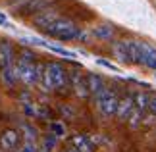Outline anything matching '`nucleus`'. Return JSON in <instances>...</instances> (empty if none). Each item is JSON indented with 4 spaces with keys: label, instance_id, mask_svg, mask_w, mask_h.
<instances>
[{
    "label": "nucleus",
    "instance_id": "f257e3e1",
    "mask_svg": "<svg viewBox=\"0 0 156 152\" xmlns=\"http://www.w3.org/2000/svg\"><path fill=\"white\" fill-rule=\"evenodd\" d=\"M69 83V73L66 71V68L60 62H48L44 69L43 79L39 81V85L44 90H56V89H64Z\"/></svg>",
    "mask_w": 156,
    "mask_h": 152
},
{
    "label": "nucleus",
    "instance_id": "f03ea898",
    "mask_svg": "<svg viewBox=\"0 0 156 152\" xmlns=\"http://www.w3.org/2000/svg\"><path fill=\"white\" fill-rule=\"evenodd\" d=\"M44 33L52 39L64 41V42L66 41H77V37L81 33V27L73 19H69V17H58L50 27L44 29Z\"/></svg>",
    "mask_w": 156,
    "mask_h": 152
},
{
    "label": "nucleus",
    "instance_id": "7ed1b4c3",
    "mask_svg": "<svg viewBox=\"0 0 156 152\" xmlns=\"http://www.w3.org/2000/svg\"><path fill=\"white\" fill-rule=\"evenodd\" d=\"M94 102H97L98 110H100V114H102L104 118H114L116 112H118V102H119V98L116 96L114 90L106 89L104 93L98 96V98H94Z\"/></svg>",
    "mask_w": 156,
    "mask_h": 152
},
{
    "label": "nucleus",
    "instance_id": "20e7f679",
    "mask_svg": "<svg viewBox=\"0 0 156 152\" xmlns=\"http://www.w3.org/2000/svg\"><path fill=\"white\" fill-rule=\"evenodd\" d=\"M16 75L20 81H23L27 87L37 85V62L25 64V62H17L16 60Z\"/></svg>",
    "mask_w": 156,
    "mask_h": 152
},
{
    "label": "nucleus",
    "instance_id": "39448f33",
    "mask_svg": "<svg viewBox=\"0 0 156 152\" xmlns=\"http://www.w3.org/2000/svg\"><path fill=\"white\" fill-rule=\"evenodd\" d=\"M69 85H71L73 93L79 96V98L85 100L87 96H91V93H89V85H87V75L83 73L81 69H75V71L69 73Z\"/></svg>",
    "mask_w": 156,
    "mask_h": 152
},
{
    "label": "nucleus",
    "instance_id": "423d86ee",
    "mask_svg": "<svg viewBox=\"0 0 156 152\" xmlns=\"http://www.w3.org/2000/svg\"><path fill=\"white\" fill-rule=\"evenodd\" d=\"M58 17H60V16H58L52 8L43 10V12H39V14H35V16H33V25L44 31V29H46V27H50L52 23L58 19Z\"/></svg>",
    "mask_w": 156,
    "mask_h": 152
},
{
    "label": "nucleus",
    "instance_id": "0eeeda50",
    "mask_svg": "<svg viewBox=\"0 0 156 152\" xmlns=\"http://www.w3.org/2000/svg\"><path fill=\"white\" fill-rule=\"evenodd\" d=\"M141 46V56H143V65L148 69H152L156 73V48L152 44H148L145 41H139Z\"/></svg>",
    "mask_w": 156,
    "mask_h": 152
},
{
    "label": "nucleus",
    "instance_id": "6e6552de",
    "mask_svg": "<svg viewBox=\"0 0 156 152\" xmlns=\"http://www.w3.org/2000/svg\"><path fill=\"white\" fill-rule=\"evenodd\" d=\"M133 110H135L133 96H131V94H125L123 98H119V102H118V112H116V118H118L119 121H127Z\"/></svg>",
    "mask_w": 156,
    "mask_h": 152
},
{
    "label": "nucleus",
    "instance_id": "1a4fd4ad",
    "mask_svg": "<svg viewBox=\"0 0 156 152\" xmlns=\"http://www.w3.org/2000/svg\"><path fill=\"white\" fill-rule=\"evenodd\" d=\"M17 144H20V133L14 129H8L0 135V148L6 152H16Z\"/></svg>",
    "mask_w": 156,
    "mask_h": 152
},
{
    "label": "nucleus",
    "instance_id": "9d476101",
    "mask_svg": "<svg viewBox=\"0 0 156 152\" xmlns=\"http://www.w3.org/2000/svg\"><path fill=\"white\" fill-rule=\"evenodd\" d=\"M87 85H89V93H91L93 98H98L100 94L108 89L104 79L100 77L98 73H87Z\"/></svg>",
    "mask_w": 156,
    "mask_h": 152
},
{
    "label": "nucleus",
    "instance_id": "9b49d317",
    "mask_svg": "<svg viewBox=\"0 0 156 152\" xmlns=\"http://www.w3.org/2000/svg\"><path fill=\"white\" fill-rule=\"evenodd\" d=\"M10 65H16V52L8 41H2L0 42V68H10Z\"/></svg>",
    "mask_w": 156,
    "mask_h": 152
},
{
    "label": "nucleus",
    "instance_id": "f8f14e48",
    "mask_svg": "<svg viewBox=\"0 0 156 152\" xmlns=\"http://www.w3.org/2000/svg\"><path fill=\"white\" fill-rule=\"evenodd\" d=\"M112 54L119 64H125V65L131 64L129 52H127V41H114L112 42Z\"/></svg>",
    "mask_w": 156,
    "mask_h": 152
},
{
    "label": "nucleus",
    "instance_id": "ddd939ff",
    "mask_svg": "<svg viewBox=\"0 0 156 152\" xmlns=\"http://www.w3.org/2000/svg\"><path fill=\"white\" fill-rule=\"evenodd\" d=\"M114 35H116V27L112 23H100L93 29V37L98 41H112Z\"/></svg>",
    "mask_w": 156,
    "mask_h": 152
},
{
    "label": "nucleus",
    "instance_id": "4468645a",
    "mask_svg": "<svg viewBox=\"0 0 156 152\" xmlns=\"http://www.w3.org/2000/svg\"><path fill=\"white\" fill-rule=\"evenodd\" d=\"M54 4V0H29V2L23 6V12L25 14H39L43 10H48L50 6Z\"/></svg>",
    "mask_w": 156,
    "mask_h": 152
},
{
    "label": "nucleus",
    "instance_id": "2eb2a0df",
    "mask_svg": "<svg viewBox=\"0 0 156 152\" xmlns=\"http://www.w3.org/2000/svg\"><path fill=\"white\" fill-rule=\"evenodd\" d=\"M127 52H129V60L135 65H143V56H141V46L139 41H127Z\"/></svg>",
    "mask_w": 156,
    "mask_h": 152
},
{
    "label": "nucleus",
    "instance_id": "dca6fc26",
    "mask_svg": "<svg viewBox=\"0 0 156 152\" xmlns=\"http://www.w3.org/2000/svg\"><path fill=\"white\" fill-rule=\"evenodd\" d=\"M0 77H2V81L6 87H14L17 83V75H16V65H10V68H2L0 71Z\"/></svg>",
    "mask_w": 156,
    "mask_h": 152
},
{
    "label": "nucleus",
    "instance_id": "f3484780",
    "mask_svg": "<svg viewBox=\"0 0 156 152\" xmlns=\"http://www.w3.org/2000/svg\"><path fill=\"white\" fill-rule=\"evenodd\" d=\"M133 102H135V110H139L145 114V110H148V102H151V96L147 93H135L133 94Z\"/></svg>",
    "mask_w": 156,
    "mask_h": 152
},
{
    "label": "nucleus",
    "instance_id": "a211bd4d",
    "mask_svg": "<svg viewBox=\"0 0 156 152\" xmlns=\"http://www.w3.org/2000/svg\"><path fill=\"white\" fill-rule=\"evenodd\" d=\"M44 48H48V50H52V52H56L58 56H64V58H69V60H73L77 54L73 52V50H68V48H64V46H56V44H48L46 42V46Z\"/></svg>",
    "mask_w": 156,
    "mask_h": 152
},
{
    "label": "nucleus",
    "instance_id": "6ab92c4d",
    "mask_svg": "<svg viewBox=\"0 0 156 152\" xmlns=\"http://www.w3.org/2000/svg\"><path fill=\"white\" fill-rule=\"evenodd\" d=\"M21 129L25 133V141L35 144V141H37V129H35L33 125H29V123H21Z\"/></svg>",
    "mask_w": 156,
    "mask_h": 152
},
{
    "label": "nucleus",
    "instance_id": "aec40b11",
    "mask_svg": "<svg viewBox=\"0 0 156 152\" xmlns=\"http://www.w3.org/2000/svg\"><path fill=\"white\" fill-rule=\"evenodd\" d=\"M56 147H58V137H56V135H52V133H50V135H46V137L43 139V148H44V150L52 152Z\"/></svg>",
    "mask_w": 156,
    "mask_h": 152
},
{
    "label": "nucleus",
    "instance_id": "412c9836",
    "mask_svg": "<svg viewBox=\"0 0 156 152\" xmlns=\"http://www.w3.org/2000/svg\"><path fill=\"white\" fill-rule=\"evenodd\" d=\"M127 121H129V127H131V129H137V127L141 125V121H143V112H139V110H133Z\"/></svg>",
    "mask_w": 156,
    "mask_h": 152
},
{
    "label": "nucleus",
    "instance_id": "4be33fe9",
    "mask_svg": "<svg viewBox=\"0 0 156 152\" xmlns=\"http://www.w3.org/2000/svg\"><path fill=\"white\" fill-rule=\"evenodd\" d=\"M50 133L60 139V137L66 135V127H64L62 123H58V121H52V123H50Z\"/></svg>",
    "mask_w": 156,
    "mask_h": 152
},
{
    "label": "nucleus",
    "instance_id": "5701e85b",
    "mask_svg": "<svg viewBox=\"0 0 156 152\" xmlns=\"http://www.w3.org/2000/svg\"><path fill=\"white\" fill-rule=\"evenodd\" d=\"M35 54L31 52V50H21V54H20V58H17V62H25V64H33L35 62Z\"/></svg>",
    "mask_w": 156,
    "mask_h": 152
},
{
    "label": "nucleus",
    "instance_id": "b1692460",
    "mask_svg": "<svg viewBox=\"0 0 156 152\" xmlns=\"http://www.w3.org/2000/svg\"><path fill=\"white\" fill-rule=\"evenodd\" d=\"M97 64H98V65H102V68H106V69H110V71H118V65H114L112 62H108V60L97 58Z\"/></svg>",
    "mask_w": 156,
    "mask_h": 152
},
{
    "label": "nucleus",
    "instance_id": "393cba45",
    "mask_svg": "<svg viewBox=\"0 0 156 152\" xmlns=\"http://www.w3.org/2000/svg\"><path fill=\"white\" fill-rule=\"evenodd\" d=\"M16 152H39V150H37V147H35V144L25 143V147H23L21 150H16Z\"/></svg>",
    "mask_w": 156,
    "mask_h": 152
},
{
    "label": "nucleus",
    "instance_id": "a878e982",
    "mask_svg": "<svg viewBox=\"0 0 156 152\" xmlns=\"http://www.w3.org/2000/svg\"><path fill=\"white\" fill-rule=\"evenodd\" d=\"M148 110L156 115V96H151V102H148Z\"/></svg>",
    "mask_w": 156,
    "mask_h": 152
},
{
    "label": "nucleus",
    "instance_id": "bb28decb",
    "mask_svg": "<svg viewBox=\"0 0 156 152\" xmlns=\"http://www.w3.org/2000/svg\"><path fill=\"white\" fill-rule=\"evenodd\" d=\"M39 152H48V150H44V148H41V150H39Z\"/></svg>",
    "mask_w": 156,
    "mask_h": 152
},
{
    "label": "nucleus",
    "instance_id": "cd10ccee",
    "mask_svg": "<svg viewBox=\"0 0 156 152\" xmlns=\"http://www.w3.org/2000/svg\"><path fill=\"white\" fill-rule=\"evenodd\" d=\"M68 152H77V150H75V148H71V150H68Z\"/></svg>",
    "mask_w": 156,
    "mask_h": 152
},
{
    "label": "nucleus",
    "instance_id": "c85d7f7f",
    "mask_svg": "<svg viewBox=\"0 0 156 152\" xmlns=\"http://www.w3.org/2000/svg\"><path fill=\"white\" fill-rule=\"evenodd\" d=\"M0 71H2V68H0Z\"/></svg>",
    "mask_w": 156,
    "mask_h": 152
},
{
    "label": "nucleus",
    "instance_id": "c756f323",
    "mask_svg": "<svg viewBox=\"0 0 156 152\" xmlns=\"http://www.w3.org/2000/svg\"><path fill=\"white\" fill-rule=\"evenodd\" d=\"M154 77H156V73H154Z\"/></svg>",
    "mask_w": 156,
    "mask_h": 152
}]
</instances>
